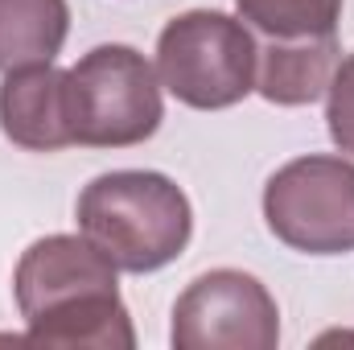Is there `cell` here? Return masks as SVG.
Returning <instances> with one entry per match:
<instances>
[{
	"label": "cell",
	"instance_id": "cell-1",
	"mask_svg": "<svg viewBox=\"0 0 354 350\" xmlns=\"http://www.w3.org/2000/svg\"><path fill=\"white\" fill-rule=\"evenodd\" d=\"M25 338L37 347L132 350L136 330L120 297V268L87 235L33 239L12 272Z\"/></svg>",
	"mask_w": 354,
	"mask_h": 350
},
{
	"label": "cell",
	"instance_id": "cell-2",
	"mask_svg": "<svg viewBox=\"0 0 354 350\" xmlns=\"http://www.w3.org/2000/svg\"><path fill=\"white\" fill-rule=\"evenodd\" d=\"M79 231L120 272H161L189 248L194 206L169 174L111 169L91 177L75 202Z\"/></svg>",
	"mask_w": 354,
	"mask_h": 350
},
{
	"label": "cell",
	"instance_id": "cell-3",
	"mask_svg": "<svg viewBox=\"0 0 354 350\" xmlns=\"http://www.w3.org/2000/svg\"><path fill=\"white\" fill-rule=\"evenodd\" d=\"M157 66L136 46H95L66 71V124L83 149H132L165 120Z\"/></svg>",
	"mask_w": 354,
	"mask_h": 350
},
{
	"label": "cell",
	"instance_id": "cell-4",
	"mask_svg": "<svg viewBox=\"0 0 354 350\" xmlns=\"http://www.w3.org/2000/svg\"><path fill=\"white\" fill-rule=\"evenodd\" d=\"M256 33L227 12H177L157 37V79L194 111H223L256 91Z\"/></svg>",
	"mask_w": 354,
	"mask_h": 350
},
{
	"label": "cell",
	"instance_id": "cell-5",
	"mask_svg": "<svg viewBox=\"0 0 354 350\" xmlns=\"http://www.w3.org/2000/svg\"><path fill=\"white\" fill-rule=\"evenodd\" d=\"M264 223L301 256L354 252V161L309 153L280 165L264 185Z\"/></svg>",
	"mask_w": 354,
	"mask_h": 350
},
{
	"label": "cell",
	"instance_id": "cell-6",
	"mask_svg": "<svg viewBox=\"0 0 354 350\" xmlns=\"http://www.w3.org/2000/svg\"><path fill=\"white\" fill-rule=\"evenodd\" d=\"M169 342L177 350H276L280 309L268 284L239 268H214L174 301Z\"/></svg>",
	"mask_w": 354,
	"mask_h": 350
},
{
	"label": "cell",
	"instance_id": "cell-7",
	"mask_svg": "<svg viewBox=\"0 0 354 350\" xmlns=\"http://www.w3.org/2000/svg\"><path fill=\"white\" fill-rule=\"evenodd\" d=\"M0 132L25 153L71 149L66 124V71L54 62L8 71L0 83Z\"/></svg>",
	"mask_w": 354,
	"mask_h": 350
},
{
	"label": "cell",
	"instance_id": "cell-8",
	"mask_svg": "<svg viewBox=\"0 0 354 350\" xmlns=\"http://www.w3.org/2000/svg\"><path fill=\"white\" fill-rule=\"evenodd\" d=\"M342 62L338 33L313 37H264L256 50V91L276 107L317 103Z\"/></svg>",
	"mask_w": 354,
	"mask_h": 350
},
{
	"label": "cell",
	"instance_id": "cell-9",
	"mask_svg": "<svg viewBox=\"0 0 354 350\" xmlns=\"http://www.w3.org/2000/svg\"><path fill=\"white\" fill-rule=\"evenodd\" d=\"M71 33L66 0H0V75L46 66Z\"/></svg>",
	"mask_w": 354,
	"mask_h": 350
},
{
	"label": "cell",
	"instance_id": "cell-10",
	"mask_svg": "<svg viewBox=\"0 0 354 350\" xmlns=\"http://www.w3.org/2000/svg\"><path fill=\"white\" fill-rule=\"evenodd\" d=\"M346 0H235L239 21L260 37H313L338 33Z\"/></svg>",
	"mask_w": 354,
	"mask_h": 350
},
{
	"label": "cell",
	"instance_id": "cell-11",
	"mask_svg": "<svg viewBox=\"0 0 354 350\" xmlns=\"http://www.w3.org/2000/svg\"><path fill=\"white\" fill-rule=\"evenodd\" d=\"M326 128H330V140L354 157V54H346L330 79L326 91Z\"/></svg>",
	"mask_w": 354,
	"mask_h": 350
}]
</instances>
